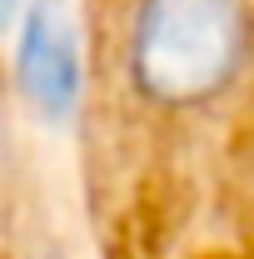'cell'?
I'll use <instances>...</instances> for the list:
<instances>
[{"mask_svg":"<svg viewBox=\"0 0 254 259\" xmlns=\"http://www.w3.org/2000/svg\"><path fill=\"white\" fill-rule=\"evenodd\" d=\"M15 75L20 90L40 110V120L60 125L80 105V35L75 20L60 0H35L20 20V40H15Z\"/></svg>","mask_w":254,"mask_h":259,"instance_id":"cell-2","label":"cell"},{"mask_svg":"<svg viewBox=\"0 0 254 259\" xmlns=\"http://www.w3.org/2000/svg\"><path fill=\"white\" fill-rule=\"evenodd\" d=\"M249 50L244 0H140L130 25V80L164 110L215 100Z\"/></svg>","mask_w":254,"mask_h":259,"instance_id":"cell-1","label":"cell"}]
</instances>
